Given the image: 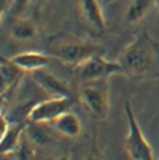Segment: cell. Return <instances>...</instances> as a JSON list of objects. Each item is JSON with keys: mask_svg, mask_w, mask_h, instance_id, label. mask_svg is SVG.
I'll list each match as a JSON object with an SVG mask.
<instances>
[{"mask_svg": "<svg viewBox=\"0 0 159 160\" xmlns=\"http://www.w3.org/2000/svg\"><path fill=\"white\" fill-rule=\"evenodd\" d=\"M123 74L133 79H159V44L147 32L135 36L118 56Z\"/></svg>", "mask_w": 159, "mask_h": 160, "instance_id": "6da1fadb", "label": "cell"}, {"mask_svg": "<svg viewBox=\"0 0 159 160\" xmlns=\"http://www.w3.org/2000/svg\"><path fill=\"white\" fill-rule=\"evenodd\" d=\"M124 113L127 118V136L124 141V148L129 157L132 160H155L153 150L136 122V118L129 101H126L124 104Z\"/></svg>", "mask_w": 159, "mask_h": 160, "instance_id": "277c9868", "label": "cell"}, {"mask_svg": "<svg viewBox=\"0 0 159 160\" xmlns=\"http://www.w3.org/2000/svg\"><path fill=\"white\" fill-rule=\"evenodd\" d=\"M0 72H2V95L5 97V94L8 91H11L15 85L21 82L24 71L18 65H15L11 59H2Z\"/></svg>", "mask_w": 159, "mask_h": 160, "instance_id": "7c38bea8", "label": "cell"}, {"mask_svg": "<svg viewBox=\"0 0 159 160\" xmlns=\"http://www.w3.org/2000/svg\"><path fill=\"white\" fill-rule=\"evenodd\" d=\"M30 3H32V0H9L8 12L11 18L23 17V14L26 12V9L29 8Z\"/></svg>", "mask_w": 159, "mask_h": 160, "instance_id": "2e32d148", "label": "cell"}, {"mask_svg": "<svg viewBox=\"0 0 159 160\" xmlns=\"http://www.w3.org/2000/svg\"><path fill=\"white\" fill-rule=\"evenodd\" d=\"M2 160H18L12 152H6V154H2Z\"/></svg>", "mask_w": 159, "mask_h": 160, "instance_id": "e0dca14e", "label": "cell"}, {"mask_svg": "<svg viewBox=\"0 0 159 160\" xmlns=\"http://www.w3.org/2000/svg\"><path fill=\"white\" fill-rule=\"evenodd\" d=\"M11 61L15 65H18L23 71L32 72L36 70H41V68H45L50 62V56L40 53V52H23V53L12 56Z\"/></svg>", "mask_w": 159, "mask_h": 160, "instance_id": "30bf717a", "label": "cell"}, {"mask_svg": "<svg viewBox=\"0 0 159 160\" xmlns=\"http://www.w3.org/2000/svg\"><path fill=\"white\" fill-rule=\"evenodd\" d=\"M74 74L83 83V82H91V80L109 79L114 74H123V70H121V65L118 63V61H115V62L108 61L102 56V53H98L93 54L83 62L77 63L74 67Z\"/></svg>", "mask_w": 159, "mask_h": 160, "instance_id": "5b68a950", "label": "cell"}, {"mask_svg": "<svg viewBox=\"0 0 159 160\" xmlns=\"http://www.w3.org/2000/svg\"><path fill=\"white\" fill-rule=\"evenodd\" d=\"M49 52L53 58L76 67L93 54L102 53V48L91 41H82L76 38H55L49 45Z\"/></svg>", "mask_w": 159, "mask_h": 160, "instance_id": "7a4b0ae2", "label": "cell"}, {"mask_svg": "<svg viewBox=\"0 0 159 160\" xmlns=\"http://www.w3.org/2000/svg\"><path fill=\"white\" fill-rule=\"evenodd\" d=\"M79 14L91 30L100 33L106 29L103 9L98 0H79Z\"/></svg>", "mask_w": 159, "mask_h": 160, "instance_id": "9c48e42d", "label": "cell"}, {"mask_svg": "<svg viewBox=\"0 0 159 160\" xmlns=\"http://www.w3.org/2000/svg\"><path fill=\"white\" fill-rule=\"evenodd\" d=\"M11 20H12V23H11L9 33L14 39H17V41H30L38 35V27L32 20L24 17L11 18Z\"/></svg>", "mask_w": 159, "mask_h": 160, "instance_id": "4fadbf2b", "label": "cell"}, {"mask_svg": "<svg viewBox=\"0 0 159 160\" xmlns=\"http://www.w3.org/2000/svg\"><path fill=\"white\" fill-rule=\"evenodd\" d=\"M155 2L156 0H132L124 14V20L127 23H138L141 18L146 17L151 6H155Z\"/></svg>", "mask_w": 159, "mask_h": 160, "instance_id": "5bb4252c", "label": "cell"}, {"mask_svg": "<svg viewBox=\"0 0 159 160\" xmlns=\"http://www.w3.org/2000/svg\"><path fill=\"white\" fill-rule=\"evenodd\" d=\"M155 6H156V9L159 11V0H156V2H155Z\"/></svg>", "mask_w": 159, "mask_h": 160, "instance_id": "ac0fdd59", "label": "cell"}, {"mask_svg": "<svg viewBox=\"0 0 159 160\" xmlns=\"http://www.w3.org/2000/svg\"><path fill=\"white\" fill-rule=\"evenodd\" d=\"M0 124H2V138H0V150L2 154L14 152L17 150L18 143L21 141V136L24 134V125L21 122H9L6 119L5 112H2L0 116Z\"/></svg>", "mask_w": 159, "mask_h": 160, "instance_id": "ba28073f", "label": "cell"}, {"mask_svg": "<svg viewBox=\"0 0 159 160\" xmlns=\"http://www.w3.org/2000/svg\"><path fill=\"white\" fill-rule=\"evenodd\" d=\"M59 160H70V159H68L67 156H64V157H61V159H59Z\"/></svg>", "mask_w": 159, "mask_h": 160, "instance_id": "ffe728a7", "label": "cell"}, {"mask_svg": "<svg viewBox=\"0 0 159 160\" xmlns=\"http://www.w3.org/2000/svg\"><path fill=\"white\" fill-rule=\"evenodd\" d=\"M53 125L56 128V132L68 139H74L77 138L82 132V124H80L79 118L76 113L73 112H64L61 116H58L55 121H53Z\"/></svg>", "mask_w": 159, "mask_h": 160, "instance_id": "8fae6325", "label": "cell"}, {"mask_svg": "<svg viewBox=\"0 0 159 160\" xmlns=\"http://www.w3.org/2000/svg\"><path fill=\"white\" fill-rule=\"evenodd\" d=\"M79 97L91 115L103 119L109 113V83L108 79L83 82Z\"/></svg>", "mask_w": 159, "mask_h": 160, "instance_id": "3957f363", "label": "cell"}, {"mask_svg": "<svg viewBox=\"0 0 159 160\" xmlns=\"http://www.w3.org/2000/svg\"><path fill=\"white\" fill-rule=\"evenodd\" d=\"M24 132H26L27 138L35 145H45V143H50L53 141L52 134L45 128L44 122H29Z\"/></svg>", "mask_w": 159, "mask_h": 160, "instance_id": "9a60e30c", "label": "cell"}, {"mask_svg": "<svg viewBox=\"0 0 159 160\" xmlns=\"http://www.w3.org/2000/svg\"><path fill=\"white\" fill-rule=\"evenodd\" d=\"M32 80L44 94L50 95V97H70L68 86L61 79H58L55 74L47 71L45 68L32 71Z\"/></svg>", "mask_w": 159, "mask_h": 160, "instance_id": "52a82bcc", "label": "cell"}, {"mask_svg": "<svg viewBox=\"0 0 159 160\" xmlns=\"http://www.w3.org/2000/svg\"><path fill=\"white\" fill-rule=\"evenodd\" d=\"M87 160H97V159H96L94 156H89V157H88V159H87Z\"/></svg>", "mask_w": 159, "mask_h": 160, "instance_id": "d6986e66", "label": "cell"}, {"mask_svg": "<svg viewBox=\"0 0 159 160\" xmlns=\"http://www.w3.org/2000/svg\"><path fill=\"white\" fill-rule=\"evenodd\" d=\"M73 100L70 97H50L35 103L29 109L26 119L29 122H44L50 124L64 112L70 110Z\"/></svg>", "mask_w": 159, "mask_h": 160, "instance_id": "8992f818", "label": "cell"}]
</instances>
